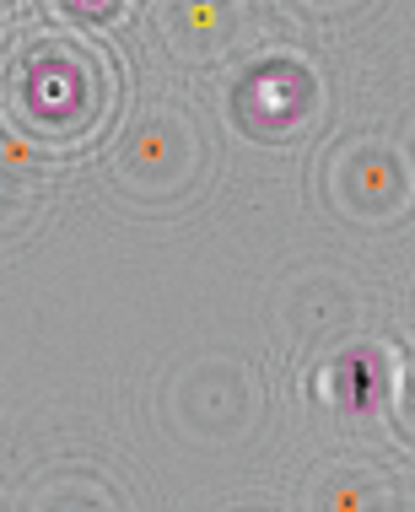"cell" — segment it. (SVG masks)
<instances>
[{
    "label": "cell",
    "mask_w": 415,
    "mask_h": 512,
    "mask_svg": "<svg viewBox=\"0 0 415 512\" xmlns=\"http://www.w3.org/2000/svg\"><path fill=\"white\" fill-rule=\"evenodd\" d=\"M372 512H415V507L399 502V496H378V502H372Z\"/></svg>",
    "instance_id": "5b68a950"
},
{
    "label": "cell",
    "mask_w": 415,
    "mask_h": 512,
    "mask_svg": "<svg viewBox=\"0 0 415 512\" xmlns=\"http://www.w3.org/2000/svg\"><path fill=\"white\" fill-rule=\"evenodd\" d=\"M17 205H22V200L11 195V184H6V178H0V211H17Z\"/></svg>",
    "instance_id": "8992f818"
},
{
    "label": "cell",
    "mask_w": 415,
    "mask_h": 512,
    "mask_svg": "<svg viewBox=\"0 0 415 512\" xmlns=\"http://www.w3.org/2000/svg\"><path fill=\"white\" fill-rule=\"evenodd\" d=\"M389 173H399L389 157H362V162H356V184H362L367 195H383V189H394ZM378 205H383V200H378Z\"/></svg>",
    "instance_id": "3957f363"
},
{
    "label": "cell",
    "mask_w": 415,
    "mask_h": 512,
    "mask_svg": "<svg viewBox=\"0 0 415 512\" xmlns=\"http://www.w3.org/2000/svg\"><path fill=\"white\" fill-rule=\"evenodd\" d=\"M184 130V124H173V119H157V124H146L141 135L130 141V168H141V173H168L173 168V135Z\"/></svg>",
    "instance_id": "7a4b0ae2"
},
{
    "label": "cell",
    "mask_w": 415,
    "mask_h": 512,
    "mask_svg": "<svg viewBox=\"0 0 415 512\" xmlns=\"http://www.w3.org/2000/svg\"><path fill=\"white\" fill-rule=\"evenodd\" d=\"M44 512H114V507H108L103 496H92V491H65V496H54Z\"/></svg>",
    "instance_id": "277c9868"
},
{
    "label": "cell",
    "mask_w": 415,
    "mask_h": 512,
    "mask_svg": "<svg viewBox=\"0 0 415 512\" xmlns=\"http://www.w3.org/2000/svg\"><path fill=\"white\" fill-rule=\"evenodd\" d=\"M378 480L362 475V469H345V475H335L324 491H318V512H372V502H378Z\"/></svg>",
    "instance_id": "6da1fadb"
}]
</instances>
